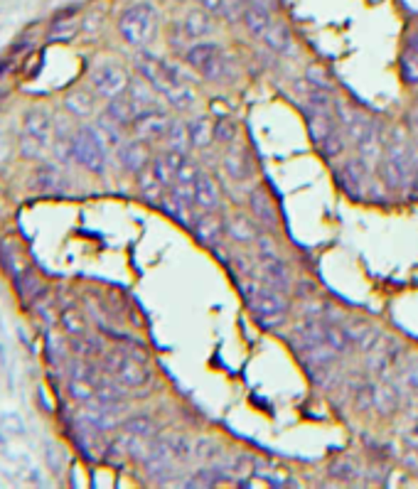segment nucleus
Wrapping results in <instances>:
<instances>
[{
    "instance_id": "4468645a",
    "label": "nucleus",
    "mask_w": 418,
    "mask_h": 489,
    "mask_svg": "<svg viewBox=\"0 0 418 489\" xmlns=\"http://www.w3.org/2000/svg\"><path fill=\"white\" fill-rule=\"evenodd\" d=\"M104 376V371L91 366L89 361H74L69 371V394L76 401L86 404V401L96 399V391H99V381Z\"/></svg>"
},
{
    "instance_id": "f3484780",
    "label": "nucleus",
    "mask_w": 418,
    "mask_h": 489,
    "mask_svg": "<svg viewBox=\"0 0 418 489\" xmlns=\"http://www.w3.org/2000/svg\"><path fill=\"white\" fill-rule=\"evenodd\" d=\"M214 30V22H212V15H209V11H190L185 13V18H182L180 22H177V30H175V40L180 37L182 42H200L204 35H209V32Z\"/></svg>"
},
{
    "instance_id": "4be33fe9",
    "label": "nucleus",
    "mask_w": 418,
    "mask_h": 489,
    "mask_svg": "<svg viewBox=\"0 0 418 489\" xmlns=\"http://www.w3.org/2000/svg\"><path fill=\"white\" fill-rule=\"evenodd\" d=\"M222 165L229 172V177L237 182H244L251 177V160H249V155L242 148H232L229 153H224Z\"/></svg>"
},
{
    "instance_id": "2f4dec72",
    "label": "nucleus",
    "mask_w": 418,
    "mask_h": 489,
    "mask_svg": "<svg viewBox=\"0 0 418 489\" xmlns=\"http://www.w3.org/2000/svg\"><path fill=\"white\" fill-rule=\"evenodd\" d=\"M62 324H64V330L69 332L71 337L86 335V319L76 308H67L64 312H62Z\"/></svg>"
},
{
    "instance_id": "20e7f679",
    "label": "nucleus",
    "mask_w": 418,
    "mask_h": 489,
    "mask_svg": "<svg viewBox=\"0 0 418 489\" xmlns=\"http://www.w3.org/2000/svg\"><path fill=\"white\" fill-rule=\"evenodd\" d=\"M337 118L342 123L347 140L357 148V155L367 163L369 167H374L382 160L384 148L382 138H379V128L364 111H359L357 106L347 104V101H337Z\"/></svg>"
},
{
    "instance_id": "b1692460",
    "label": "nucleus",
    "mask_w": 418,
    "mask_h": 489,
    "mask_svg": "<svg viewBox=\"0 0 418 489\" xmlns=\"http://www.w3.org/2000/svg\"><path fill=\"white\" fill-rule=\"evenodd\" d=\"M398 67H401V76L406 84H418V32L408 37V42L403 45Z\"/></svg>"
},
{
    "instance_id": "aec40b11",
    "label": "nucleus",
    "mask_w": 418,
    "mask_h": 489,
    "mask_svg": "<svg viewBox=\"0 0 418 489\" xmlns=\"http://www.w3.org/2000/svg\"><path fill=\"white\" fill-rule=\"evenodd\" d=\"M118 160H121V165L126 167V170L141 172V170H146L153 158L148 155V148L141 138V140H128V143L118 145Z\"/></svg>"
},
{
    "instance_id": "c756f323",
    "label": "nucleus",
    "mask_w": 418,
    "mask_h": 489,
    "mask_svg": "<svg viewBox=\"0 0 418 489\" xmlns=\"http://www.w3.org/2000/svg\"><path fill=\"white\" fill-rule=\"evenodd\" d=\"M162 140L167 143V148L180 150V153H187V148H192L190 133H187V123H180V120H172Z\"/></svg>"
},
{
    "instance_id": "6ab92c4d",
    "label": "nucleus",
    "mask_w": 418,
    "mask_h": 489,
    "mask_svg": "<svg viewBox=\"0 0 418 489\" xmlns=\"http://www.w3.org/2000/svg\"><path fill=\"white\" fill-rule=\"evenodd\" d=\"M242 20L244 25H246V30L251 32L253 37H258L261 40L263 35L268 32V27L276 22V18H273L271 8L266 6V3H258V0H251L246 8H244L242 13Z\"/></svg>"
},
{
    "instance_id": "1a4fd4ad",
    "label": "nucleus",
    "mask_w": 418,
    "mask_h": 489,
    "mask_svg": "<svg viewBox=\"0 0 418 489\" xmlns=\"http://www.w3.org/2000/svg\"><path fill=\"white\" fill-rule=\"evenodd\" d=\"M104 371H109L113 379L121 381L128 389L146 386L151 379V371H148L143 357L131 354L128 350H109L104 354Z\"/></svg>"
},
{
    "instance_id": "a211bd4d",
    "label": "nucleus",
    "mask_w": 418,
    "mask_h": 489,
    "mask_svg": "<svg viewBox=\"0 0 418 489\" xmlns=\"http://www.w3.org/2000/svg\"><path fill=\"white\" fill-rule=\"evenodd\" d=\"M369 170H372V167H369L359 155L354 160L342 163V167H340V180H342L344 190H347L349 195L362 197V192L369 190Z\"/></svg>"
},
{
    "instance_id": "f8f14e48",
    "label": "nucleus",
    "mask_w": 418,
    "mask_h": 489,
    "mask_svg": "<svg viewBox=\"0 0 418 489\" xmlns=\"http://www.w3.org/2000/svg\"><path fill=\"white\" fill-rule=\"evenodd\" d=\"M81 428L86 430H96V433H104V430H111L116 425L123 423V413L121 406L113 404V401H86V406L79 413Z\"/></svg>"
},
{
    "instance_id": "6e6552de",
    "label": "nucleus",
    "mask_w": 418,
    "mask_h": 489,
    "mask_svg": "<svg viewBox=\"0 0 418 489\" xmlns=\"http://www.w3.org/2000/svg\"><path fill=\"white\" fill-rule=\"evenodd\" d=\"M118 30H121V37L128 42L131 47H146L148 42L155 37L158 32V11L151 6V3H136L131 6L118 20Z\"/></svg>"
},
{
    "instance_id": "bb28decb",
    "label": "nucleus",
    "mask_w": 418,
    "mask_h": 489,
    "mask_svg": "<svg viewBox=\"0 0 418 489\" xmlns=\"http://www.w3.org/2000/svg\"><path fill=\"white\" fill-rule=\"evenodd\" d=\"M32 187H35L37 192L52 195V192H64L67 190V180H64V175L57 170V167L47 165V167H42V170L35 175V180H32Z\"/></svg>"
},
{
    "instance_id": "ddd939ff",
    "label": "nucleus",
    "mask_w": 418,
    "mask_h": 489,
    "mask_svg": "<svg viewBox=\"0 0 418 489\" xmlns=\"http://www.w3.org/2000/svg\"><path fill=\"white\" fill-rule=\"evenodd\" d=\"M91 86L99 96L104 99H116V96L126 94V89L131 86L128 74L121 64L116 62H104L91 71Z\"/></svg>"
},
{
    "instance_id": "72a5a7b5",
    "label": "nucleus",
    "mask_w": 418,
    "mask_h": 489,
    "mask_svg": "<svg viewBox=\"0 0 418 489\" xmlns=\"http://www.w3.org/2000/svg\"><path fill=\"white\" fill-rule=\"evenodd\" d=\"M214 138L222 140V143H232L237 138V123L229 116H219L217 125H214Z\"/></svg>"
},
{
    "instance_id": "423d86ee",
    "label": "nucleus",
    "mask_w": 418,
    "mask_h": 489,
    "mask_svg": "<svg viewBox=\"0 0 418 489\" xmlns=\"http://www.w3.org/2000/svg\"><path fill=\"white\" fill-rule=\"evenodd\" d=\"M305 123L310 130V138L315 148L325 155V158H335L342 155L347 148V133H344L342 123L337 118V111H318V109H305Z\"/></svg>"
},
{
    "instance_id": "5701e85b",
    "label": "nucleus",
    "mask_w": 418,
    "mask_h": 489,
    "mask_svg": "<svg viewBox=\"0 0 418 489\" xmlns=\"http://www.w3.org/2000/svg\"><path fill=\"white\" fill-rule=\"evenodd\" d=\"M344 330H347L349 340H352V347H357L362 352H374L382 345V332L377 327H372V324H349Z\"/></svg>"
},
{
    "instance_id": "c85d7f7f",
    "label": "nucleus",
    "mask_w": 418,
    "mask_h": 489,
    "mask_svg": "<svg viewBox=\"0 0 418 489\" xmlns=\"http://www.w3.org/2000/svg\"><path fill=\"white\" fill-rule=\"evenodd\" d=\"M249 202H251V209H253V214H256L258 224L273 229V226H276V212H273L271 200H268L261 190H253L251 197H249Z\"/></svg>"
},
{
    "instance_id": "58836bf2",
    "label": "nucleus",
    "mask_w": 418,
    "mask_h": 489,
    "mask_svg": "<svg viewBox=\"0 0 418 489\" xmlns=\"http://www.w3.org/2000/svg\"><path fill=\"white\" fill-rule=\"evenodd\" d=\"M200 6L209 13H222V0H200Z\"/></svg>"
},
{
    "instance_id": "7ed1b4c3",
    "label": "nucleus",
    "mask_w": 418,
    "mask_h": 489,
    "mask_svg": "<svg viewBox=\"0 0 418 489\" xmlns=\"http://www.w3.org/2000/svg\"><path fill=\"white\" fill-rule=\"evenodd\" d=\"M239 290H242L244 300L251 308L253 317L261 327L266 330H276L286 322L288 317V298L283 290L273 288V285L263 283L256 273H246L239 278Z\"/></svg>"
},
{
    "instance_id": "9b49d317",
    "label": "nucleus",
    "mask_w": 418,
    "mask_h": 489,
    "mask_svg": "<svg viewBox=\"0 0 418 489\" xmlns=\"http://www.w3.org/2000/svg\"><path fill=\"white\" fill-rule=\"evenodd\" d=\"M256 270H261V280L273 288L288 293L291 288V270L286 261L278 256L276 246L268 239H258V254H256Z\"/></svg>"
},
{
    "instance_id": "0eeeda50",
    "label": "nucleus",
    "mask_w": 418,
    "mask_h": 489,
    "mask_svg": "<svg viewBox=\"0 0 418 489\" xmlns=\"http://www.w3.org/2000/svg\"><path fill=\"white\" fill-rule=\"evenodd\" d=\"M55 145V123L50 113L42 109H32L22 118V133H20V150L25 158L42 160L50 155Z\"/></svg>"
},
{
    "instance_id": "cd10ccee",
    "label": "nucleus",
    "mask_w": 418,
    "mask_h": 489,
    "mask_svg": "<svg viewBox=\"0 0 418 489\" xmlns=\"http://www.w3.org/2000/svg\"><path fill=\"white\" fill-rule=\"evenodd\" d=\"M187 133H190L192 148H207V145L214 140V125L209 123L207 116H195V118L187 123Z\"/></svg>"
},
{
    "instance_id": "7c9ffc66",
    "label": "nucleus",
    "mask_w": 418,
    "mask_h": 489,
    "mask_svg": "<svg viewBox=\"0 0 418 489\" xmlns=\"http://www.w3.org/2000/svg\"><path fill=\"white\" fill-rule=\"evenodd\" d=\"M94 104L96 101L89 91H71V94L67 96V109L76 116H89L91 111H94Z\"/></svg>"
},
{
    "instance_id": "f03ea898",
    "label": "nucleus",
    "mask_w": 418,
    "mask_h": 489,
    "mask_svg": "<svg viewBox=\"0 0 418 489\" xmlns=\"http://www.w3.org/2000/svg\"><path fill=\"white\" fill-rule=\"evenodd\" d=\"M379 175L391 190H411L418 177V148L403 130L389 135L386 150L379 160Z\"/></svg>"
},
{
    "instance_id": "2eb2a0df",
    "label": "nucleus",
    "mask_w": 418,
    "mask_h": 489,
    "mask_svg": "<svg viewBox=\"0 0 418 489\" xmlns=\"http://www.w3.org/2000/svg\"><path fill=\"white\" fill-rule=\"evenodd\" d=\"M192 231L204 246L217 249L222 244L224 234H227V219H222L217 209H200L195 216V224H192Z\"/></svg>"
},
{
    "instance_id": "9d476101",
    "label": "nucleus",
    "mask_w": 418,
    "mask_h": 489,
    "mask_svg": "<svg viewBox=\"0 0 418 489\" xmlns=\"http://www.w3.org/2000/svg\"><path fill=\"white\" fill-rule=\"evenodd\" d=\"M71 155L91 172H104L106 167V143L99 128H79L71 135Z\"/></svg>"
},
{
    "instance_id": "39448f33",
    "label": "nucleus",
    "mask_w": 418,
    "mask_h": 489,
    "mask_svg": "<svg viewBox=\"0 0 418 489\" xmlns=\"http://www.w3.org/2000/svg\"><path fill=\"white\" fill-rule=\"evenodd\" d=\"M185 60L202 79L212 81V84L232 81L234 74H237V69L232 64V57L219 45H214V42H195V45H190Z\"/></svg>"
},
{
    "instance_id": "e433bc0d",
    "label": "nucleus",
    "mask_w": 418,
    "mask_h": 489,
    "mask_svg": "<svg viewBox=\"0 0 418 489\" xmlns=\"http://www.w3.org/2000/svg\"><path fill=\"white\" fill-rule=\"evenodd\" d=\"M244 3L246 0H222V13L219 15H224L227 20H234L239 13H244Z\"/></svg>"
},
{
    "instance_id": "473e14b6",
    "label": "nucleus",
    "mask_w": 418,
    "mask_h": 489,
    "mask_svg": "<svg viewBox=\"0 0 418 489\" xmlns=\"http://www.w3.org/2000/svg\"><path fill=\"white\" fill-rule=\"evenodd\" d=\"M369 394H372V406H377V408L384 411V413L396 408V404H398L396 394H393L391 389H386V386H372Z\"/></svg>"
},
{
    "instance_id": "a878e982",
    "label": "nucleus",
    "mask_w": 418,
    "mask_h": 489,
    "mask_svg": "<svg viewBox=\"0 0 418 489\" xmlns=\"http://www.w3.org/2000/svg\"><path fill=\"white\" fill-rule=\"evenodd\" d=\"M261 42L268 47V50H273L276 55H286V52L293 50V37H291V30H288L283 22H273L271 27H268V32L261 37Z\"/></svg>"
},
{
    "instance_id": "ea45409f",
    "label": "nucleus",
    "mask_w": 418,
    "mask_h": 489,
    "mask_svg": "<svg viewBox=\"0 0 418 489\" xmlns=\"http://www.w3.org/2000/svg\"><path fill=\"white\" fill-rule=\"evenodd\" d=\"M411 128H413V133L418 135V106L413 109V113H411Z\"/></svg>"
},
{
    "instance_id": "dca6fc26",
    "label": "nucleus",
    "mask_w": 418,
    "mask_h": 489,
    "mask_svg": "<svg viewBox=\"0 0 418 489\" xmlns=\"http://www.w3.org/2000/svg\"><path fill=\"white\" fill-rule=\"evenodd\" d=\"M170 123H172V118L160 109V106H158V109L138 111L136 118H133V123H131V128L136 130V135L143 140H160V138H165Z\"/></svg>"
},
{
    "instance_id": "4c0bfd02",
    "label": "nucleus",
    "mask_w": 418,
    "mask_h": 489,
    "mask_svg": "<svg viewBox=\"0 0 418 489\" xmlns=\"http://www.w3.org/2000/svg\"><path fill=\"white\" fill-rule=\"evenodd\" d=\"M398 381H401L403 389L416 391L418 389V366H408V369H403L401 376H398Z\"/></svg>"
},
{
    "instance_id": "f257e3e1",
    "label": "nucleus",
    "mask_w": 418,
    "mask_h": 489,
    "mask_svg": "<svg viewBox=\"0 0 418 489\" xmlns=\"http://www.w3.org/2000/svg\"><path fill=\"white\" fill-rule=\"evenodd\" d=\"M136 67L141 76L177 111H192L197 106L195 89L190 81L182 76L180 67L175 62H167L162 57H155L151 52H138Z\"/></svg>"
},
{
    "instance_id": "c9c22d12",
    "label": "nucleus",
    "mask_w": 418,
    "mask_h": 489,
    "mask_svg": "<svg viewBox=\"0 0 418 489\" xmlns=\"http://www.w3.org/2000/svg\"><path fill=\"white\" fill-rule=\"evenodd\" d=\"M195 453H197V457H202V460H217L219 455H222V450H219L212 440H200Z\"/></svg>"
},
{
    "instance_id": "412c9836",
    "label": "nucleus",
    "mask_w": 418,
    "mask_h": 489,
    "mask_svg": "<svg viewBox=\"0 0 418 489\" xmlns=\"http://www.w3.org/2000/svg\"><path fill=\"white\" fill-rule=\"evenodd\" d=\"M219 202H222V195H219L217 182L202 170L195 182V207L197 209H219Z\"/></svg>"
},
{
    "instance_id": "f704fd0d",
    "label": "nucleus",
    "mask_w": 418,
    "mask_h": 489,
    "mask_svg": "<svg viewBox=\"0 0 418 489\" xmlns=\"http://www.w3.org/2000/svg\"><path fill=\"white\" fill-rule=\"evenodd\" d=\"M305 79L310 81L312 86H318V89H325V91L333 89V81H330L328 76H325V71L320 69V67H307Z\"/></svg>"
},
{
    "instance_id": "393cba45",
    "label": "nucleus",
    "mask_w": 418,
    "mask_h": 489,
    "mask_svg": "<svg viewBox=\"0 0 418 489\" xmlns=\"http://www.w3.org/2000/svg\"><path fill=\"white\" fill-rule=\"evenodd\" d=\"M227 234L232 236L234 241L239 244H249V241H256L258 239V229L246 214H232L227 219Z\"/></svg>"
}]
</instances>
